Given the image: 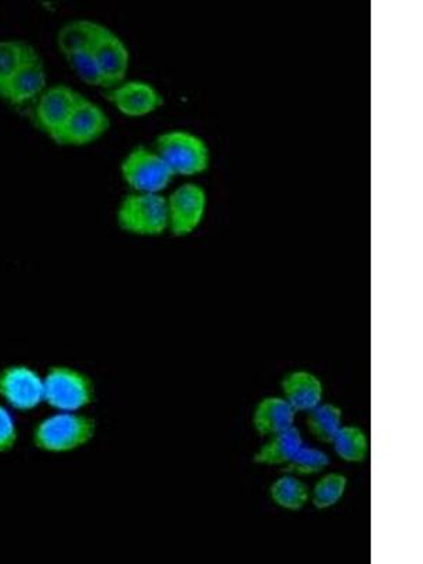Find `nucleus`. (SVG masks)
<instances>
[{"label": "nucleus", "mask_w": 423, "mask_h": 564, "mask_svg": "<svg viewBox=\"0 0 423 564\" xmlns=\"http://www.w3.org/2000/svg\"><path fill=\"white\" fill-rule=\"evenodd\" d=\"M329 465L330 457L324 451L314 446L302 445L289 465L285 466V470L291 475L305 477L319 475Z\"/></svg>", "instance_id": "22"}, {"label": "nucleus", "mask_w": 423, "mask_h": 564, "mask_svg": "<svg viewBox=\"0 0 423 564\" xmlns=\"http://www.w3.org/2000/svg\"><path fill=\"white\" fill-rule=\"evenodd\" d=\"M302 445H304V441H302L301 432L292 426L290 430L270 436V440L257 451L256 465L285 467Z\"/></svg>", "instance_id": "15"}, {"label": "nucleus", "mask_w": 423, "mask_h": 564, "mask_svg": "<svg viewBox=\"0 0 423 564\" xmlns=\"http://www.w3.org/2000/svg\"><path fill=\"white\" fill-rule=\"evenodd\" d=\"M296 412L281 397L264 398L257 404L253 426L260 436L270 437L295 425Z\"/></svg>", "instance_id": "14"}, {"label": "nucleus", "mask_w": 423, "mask_h": 564, "mask_svg": "<svg viewBox=\"0 0 423 564\" xmlns=\"http://www.w3.org/2000/svg\"><path fill=\"white\" fill-rule=\"evenodd\" d=\"M97 435V421L80 412H57L40 422L33 432V445L50 455L83 449Z\"/></svg>", "instance_id": "1"}, {"label": "nucleus", "mask_w": 423, "mask_h": 564, "mask_svg": "<svg viewBox=\"0 0 423 564\" xmlns=\"http://www.w3.org/2000/svg\"><path fill=\"white\" fill-rule=\"evenodd\" d=\"M70 68L78 75L84 83L94 85V87L108 88L104 77L102 69H100L97 58L90 50H83V52L65 55Z\"/></svg>", "instance_id": "23"}, {"label": "nucleus", "mask_w": 423, "mask_h": 564, "mask_svg": "<svg viewBox=\"0 0 423 564\" xmlns=\"http://www.w3.org/2000/svg\"><path fill=\"white\" fill-rule=\"evenodd\" d=\"M80 95L83 94L67 84H55L45 88L35 99L34 122L37 128L50 139L57 140Z\"/></svg>", "instance_id": "9"}, {"label": "nucleus", "mask_w": 423, "mask_h": 564, "mask_svg": "<svg viewBox=\"0 0 423 564\" xmlns=\"http://www.w3.org/2000/svg\"><path fill=\"white\" fill-rule=\"evenodd\" d=\"M45 88H47V69L42 55L33 47L13 77L4 85L0 98L14 106H22L37 99Z\"/></svg>", "instance_id": "10"}, {"label": "nucleus", "mask_w": 423, "mask_h": 564, "mask_svg": "<svg viewBox=\"0 0 423 564\" xmlns=\"http://www.w3.org/2000/svg\"><path fill=\"white\" fill-rule=\"evenodd\" d=\"M347 486H349V481L346 476L341 473H329L316 482L314 490L311 491L310 501L316 510H329L345 497Z\"/></svg>", "instance_id": "20"}, {"label": "nucleus", "mask_w": 423, "mask_h": 564, "mask_svg": "<svg viewBox=\"0 0 423 564\" xmlns=\"http://www.w3.org/2000/svg\"><path fill=\"white\" fill-rule=\"evenodd\" d=\"M34 47L33 44L17 39L0 40V93L8 80L13 77L18 68L30 52Z\"/></svg>", "instance_id": "21"}, {"label": "nucleus", "mask_w": 423, "mask_h": 564, "mask_svg": "<svg viewBox=\"0 0 423 564\" xmlns=\"http://www.w3.org/2000/svg\"><path fill=\"white\" fill-rule=\"evenodd\" d=\"M109 126L110 119L102 106L80 95L55 143L63 145L94 143L108 132Z\"/></svg>", "instance_id": "8"}, {"label": "nucleus", "mask_w": 423, "mask_h": 564, "mask_svg": "<svg viewBox=\"0 0 423 564\" xmlns=\"http://www.w3.org/2000/svg\"><path fill=\"white\" fill-rule=\"evenodd\" d=\"M104 23L90 19H74L63 24L57 33L59 52L69 55L83 50H90L97 40Z\"/></svg>", "instance_id": "16"}, {"label": "nucleus", "mask_w": 423, "mask_h": 564, "mask_svg": "<svg viewBox=\"0 0 423 564\" xmlns=\"http://www.w3.org/2000/svg\"><path fill=\"white\" fill-rule=\"evenodd\" d=\"M208 195L203 186L185 183L167 198L169 230L178 238L194 234L205 219Z\"/></svg>", "instance_id": "7"}, {"label": "nucleus", "mask_w": 423, "mask_h": 564, "mask_svg": "<svg viewBox=\"0 0 423 564\" xmlns=\"http://www.w3.org/2000/svg\"><path fill=\"white\" fill-rule=\"evenodd\" d=\"M119 228L138 236H159L169 230L167 198L154 193H130L120 200Z\"/></svg>", "instance_id": "4"}, {"label": "nucleus", "mask_w": 423, "mask_h": 564, "mask_svg": "<svg viewBox=\"0 0 423 564\" xmlns=\"http://www.w3.org/2000/svg\"><path fill=\"white\" fill-rule=\"evenodd\" d=\"M281 390L284 400L289 402L292 410L310 412L324 400V386L311 371H291L281 380Z\"/></svg>", "instance_id": "13"}, {"label": "nucleus", "mask_w": 423, "mask_h": 564, "mask_svg": "<svg viewBox=\"0 0 423 564\" xmlns=\"http://www.w3.org/2000/svg\"><path fill=\"white\" fill-rule=\"evenodd\" d=\"M155 151L171 173L194 176L205 173L210 164V151L204 139L186 130H169L155 140Z\"/></svg>", "instance_id": "3"}, {"label": "nucleus", "mask_w": 423, "mask_h": 564, "mask_svg": "<svg viewBox=\"0 0 423 564\" xmlns=\"http://www.w3.org/2000/svg\"><path fill=\"white\" fill-rule=\"evenodd\" d=\"M18 426L3 402H0V455H7L18 443Z\"/></svg>", "instance_id": "24"}, {"label": "nucleus", "mask_w": 423, "mask_h": 564, "mask_svg": "<svg viewBox=\"0 0 423 564\" xmlns=\"http://www.w3.org/2000/svg\"><path fill=\"white\" fill-rule=\"evenodd\" d=\"M106 97L120 113L129 118H143L155 112L164 104L160 90L143 79L122 80L109 88Z\"/></svg>", "instance_id": "11"}, {"label": "nucleus", "mask_w": 423, "mask_h": 564, "mask_svg": "<svg viewBox=\"0 0 423 564\" xmlns=\"http://www.w3.org/2000/svg\"><path fill=\"white\" fill-rule=\"evenodd\" d=\"M306 414H308L306 426H308L311 435L316 441L325 443V445H330L337 432L344 426V412H341L339 406L330 404V402H327V404L322 402V404L306 412Z\"/></svg>", "instance_id": "17"}, {"label": "nucleus", "mask_w": 423, "mask_h": 564, "mask_svg": "<svg viewBox=\"0 0 423 564\" xmlns=\"http://www.w3.org/2000/svg\"><path fill=\"white\" fill-rule=\"evenodd\" d=\"M336 455L347 463H361L369 455V440L357 426H341L330 443Z\"/></svg>", "instance_id": "19"}, {"label": "nucleus", "mask_w": 423, "mask_h": 564, "mask_svg": "<svg viewBox=\"0 0 423 564\" xmlns=\"http://www.w3.org/2000/svg\"><path fill=\"white\" fill-rule=\"evenodd\" d=\"M270 498L282 510L299 512L311 500L310 488L295 476H282L270 487Z\"/></svg>", "instance_id": "18"}, {"label": "nucleus", "mask_w": 423, "mask_h": 564, "mask_svg": "<svg viewBox=\"0 0 423 564\" xmlns=\"http://www.w3.org/2000/svg\"><path fill=\"white\" fill-rule=\"evenodd\" d=\"M0 400L20 412L37 410L44 402V379L32 367L9 366L0 371Z\"/></svg>", "instance_id": "6"}, {"label": "nucleus", "mask_w": 423, "mask_h": 564, "mask_svg": "<svg viewBox=\"0 0 423 564\" xmlns=\"http://www.w3.org/2000/svg\"><path fill=\"white\" fill-rule=\"evenodd\" d=\"M44 379V402L57 412H80L95 401L97 390L87 372L53 366Z\"/></svg>", "instance_id": "2"}, {"label": "nucleus", "mask_w": 423, "mask_h": 564, "mask_svg": "<svg viewBox=\"0 0 423 564\" xmlns=\"http://www.w3.org/2000/svg\"><path fill=\"white\" fill-rule=\"evenodd\" d=\"M120 173L134 193L161 194L174 178L158 151L144 145H138L126 154L120 164Z\"/></svg>", "instance_id": "5"}, {"label": "nucleus", "mask_w": 423, "mask_h": 564, "mask_svg": "<svg viewBox=\"0 0 423 564\" xmlns=\"http://www.w3.org/2000/svg\"><path fill=\"white\" fill-rule=\"evenodd\" d=\"M90 52L102 69L108 89L124 80L130 65V52L118 33L104 24Z\"/></svg>", "instance_id": "12"}]
</instances>
